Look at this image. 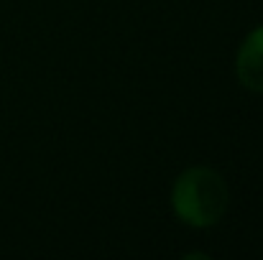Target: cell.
<instances>
[{"label": "cell", "mask_w": 263, "mask_h": 260, "mask_svg": "<svg viewBox=\"0 0 263 260\" xmlns=\"http://www.w3.org/2000/svg\"><path fill=\"white\" fill-rule=\"evenodd\" d=\"M172 209L189 227H212L228 209V186L212 169H186L172 186Z\"/></svg>", "instance_id": "6da1fadb"}, {"label": "cell", "mask_w": 263, "mask_h": 260, "mask_svg": "<svg viewBox=\"0 0 263 260\" xmlns=\"http://www.w3.org/2000/svg\"><path fill=\"white\" fill-rule=\"evenodd\" d=\"M235 72L243 87L263 92V26L253 28L246 36L235 59Z\"/></svg>", "instance_id": "7a4b0ae2"}]
</instances>
